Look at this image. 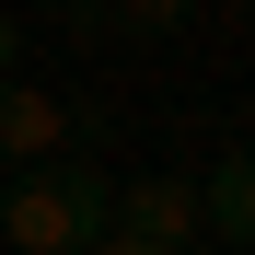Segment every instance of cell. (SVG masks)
<instances>
[{"label": "cell", "mask_w": 255, "mask_h": 255, "mask_svg": "<svg viewBox=\"0 0 255 255\" xmlns=\"http://www.w3.org/2000/svg\"><path fill=\"white\" fill-rule=\"evenodd\" d=\"M116 221V174H105V162H35V174H12V186H0V244H12V255H81V244H93Z\"/></svg>", "instance_id": "1"}, {"label": "cell", "mask_w": 255, "mask_h": 255, "mask_svg": "<svg viewBox=\"0 0 255 255\" xmlns=\"http://www.w3.org/2000/svg\"><path fill=\"white\" fill-rule=\"evenodd\" d=\"M197 197H209V232H221V244H255V139H232L221 162H209Z\"/></svg>", "instance_id": "4"}, {"label": "cell", "mask_w": 255, "mask_h": 255, "mask_svg": "<svg viewBox=\"0 0 255 255\" xmlns=\"http://www.w3.org/2000/svg\"><path fill=\"white\" fill-rule=\"evenodd\" d=\"M0 162L12 174H35V162H70V93L58 81H0Z\"/></svg>", "instance_id": "3"}, {"label": "cell", "mask_w": 255, "mask_h": 255, "mask_svg": "<svg viewBox=\"0 0 255 255\" xmlns=\"http://www.w3.org/2000/svg\"><path fill=\"white\" fill-rule=\"evenodd\" d=\"M116 232L151 244V255H197V244H209V197H197V174H139V186H116Z\"/></svg>", "instance_id": "2"}, {"label": "cell", "mask_w": 255, "mask_h": 255, "mask_svg": "<svg viewBox=\"0 0 255 255\" xmlns=\"http://www.w3.org/2000/svg\"><path fill=\"white\" fill-rule=\"evenodd\" d=\"M0 81H23V23L0 12Z\"/></svg>", "instance_id": "5"}, {"label": "cell", "mask_w": 255, "mask_h": 255, "mask_svg": "<svg viewBox=\"0 0 255 255\" xmlns=\"http://www.w3.org/2000/svg\"><path fill=\"white\" fill-rule=\"evenodd\" d=\"M81 255H151V244H128V232L105 221V232H93V244H81Z\"/></svg>", "instance_id": "6"}]
</instances>
